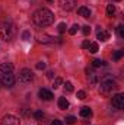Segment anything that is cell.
I'll use <instances>...</instances> for the list:
<instances>
[{"label":"cell","instance_id":"obj_1","mask_svg":"<svg viewBox=\"0 0 124 125\" xmlns=\"http://www.w3.org/2000/svg\"><path fill=\"white\" fill-rule=\"evenodd\" d=\"M32 21L38 26H50L54 22V13L48 9H39L34 13Z\"/></svg>","mask_w":124,"mask_h":125},{"label":"cell","instance_id":"obj_2","mask_svg":"<svg viewBox=\"0 0 124 125\" xmlns=\"http://www.w3.org/2000/svg\"><path fill=\"white\" fill-rule=\"evenodd\" d=\"M16 33V29H15V25L7 21V22H3L1 26H0V38L4 39V41H10Z\"/></svg>","mask_w":124,"mask_h":125},{"label":"cell","instance_id":"obj_3","mask_svg":"<svg viewBox=\"0 0 124 125\" xmlns=\"http://www.w3.org/2000/svg\"><path fill=\"white\" fill-rule=\"evenodd\" d=\"M117 87H118V84L111 76H104L101 79V87L99 89H101L102 93H108V92H111V90H114Z\"/></svg>","mask_w":124,"mask_h":125},{"label":"cell","instance_id":"obj_4","mask_svg":"<svg viewBox=\"0 0 124 125\" xmlns=\"http://www.w3.org/2000/svg\"><path fill=\"white\" fill-rule=\"evenodd\" d=\"M0 83L4 87H12L15 84V77L12 73H6V74H0Z\"/></svg>","mask_w":124,"mask_h":125},{"label":"cell","instance_id":"obj_5","mask_svg":"<svg viewBox=\"0 0 124 125\" xmlns=\"http://www.w3.org/2000/svg\"><path fill=\"white\" fill-rule=\"evenodd\" d=\"M32 80H34V73L29 68L21 70V73H19V82H22V83H31Z\"/></svg>","mask_w":124,"mask_h":125},{"label":"cell","instance_id":"obj_6","mask_svg":"<svg viewBox=\"0 0 124 125\" xmlns=\"http://www.w3.org/2000/svg\"><path fill=\"white\" fill-rule=\"evenodd\" d=\"M112 106L115 109H124V94L118 93L112 97Z\"/></svg>","mask_w":124,"mask_h":125},{"label":"cell","instance_id":"obj_7","mask_svg":"<svg viewBox=\"0 0 124 125\" xmlns=\"http://www.w3.org/2000/svg\"><path fill=\"white\" fill-rule=\"evenodd\" d=\"M59 3L64 10H73L77 4V0H59Z\"/></svg>","mask_w":124,"mask_h":125},{"label":"cell","instance_id":"obj_8","mask_svg":"<svg viewBox=\"0 0 124 125\" xmlns=\"http://www.w3.org/2000/svg\"><path fill=\"white\" fill-rule=\"evenodd\" d=\"M19 119L15 116V115H6V116H3V119H1V125H19Z\"/></svg>","mask_w":124,"mask_h":125},{"label":"cell","instance_id":"obj_9","mask_svg":"<svg viewBox=\"0 0 124 125\" xmlns=\"http://www.w3.org/2000/svg\"><path fill=\"white\" fill-rule=\"evenodd\" d=\"M86 77H88V80H89L91 84H95L98 82V74L93 71L92 68H86Z\"/></svg>","mask_w":124,"mask_h":125},{"label":"cell","instance_id":"obj_10","mask_svg":"<svg viewBox=\"0 0 124 125\" xmlns=\"http://www.w3.org/2000/svg\"><path fill=\"white\" fill-rule=\"evenodd\" d=\"M12 71H13V64H10V62L0 64V74H6V73H12Z\"/></svg>","mask_w":124,"mask_h":125},{"label":"cell","instance_id":"obj_11","mask_svg":"<svg viewBox=\"0 0 124 125\" xmlns=\"http://www.w3.org/2000/svg\"><path fill=\"white\" fill-rule=\"evenodd\" d=\"M38 94H39V97L42 99V100H51L54 96H53V93L48 90V89H41L39 92H38Z\"/></svg>","mask_w":124,"mask_h":125},{"label":"cell","instance_id":"obj_12","mask_svg":"<svg viewBox=\"0 0 124 125\" xmlns=\"http://www.w3.org/2000/svg\"><path fill=\"white\" fill-rule=\"evenodd\" d=\"M96 38L99 39V41H102V42H105L108 38H110V33L107 31H102L101 28H98V32H96Z\"/></svg>","mask_w":124,"mask_h":125},{"label":"cell","instance_id":"obj_13","mask_svg":"<svg viewBox=\"0 0 124 125\" xmlns=\"http://www.w3.org/2000/svg\"><path fill=\"white\" fill-rule=\"evenodd\" d=\"M77 13H79L80 16H83V18H89V16H91V10H89L88 7H85V6L79 7V9H77Z\"/></svg>","mask_w":124,"mask_h":125},{"label":"cell","instance_id":"obj_14","mask_svg":"<svg viewBox=\"0 0 124 125\" xmlns=\"http://www.w3.org/2000/svg\"><path fill=\"white\" fill-rule=\"evenodd\" d=\"M80 116H82V118H91V116H92V111H91L88 106H83V108L80 109Z\"/></svg>","mask_w":124,"mask_h":125},{"label":"cell","instance_id":"obj_15","mask_svg":"<svg viewBox=\"0 0 124 125\" xmlns=\"http://www.w3.org/2000/svg\"><path fill=\"white\" fill-rule=\"evenodd\" d=\"M59 108L63 109V111L69 108V100H67L66 97H59Z\"/></svg>","mask_w":124,"mask_h":125},{"label":"cell","instance_id":"obj_16","mask_svg":"<svg viewBox=\"0 0 124 125\" xmlns=\"http://www.w3.org/2000/svg\"><path fill=\"white\" fill-rule=\"evenodd\" d=\"M92 65L93 67H105L107 65V62L104 61V60H92Z\"/></svg>","mask_w":124,"mask_h":125},{"label":"cell","instance_id":"obj_17","mask_svg":"<svg viewBox=\"0 0 124 125\" xmlns=\"http://www.w3.org/2000/svg\"><path fill=\"white\" fill-rule=\"evenodd\" d=\"M123 55H124V51H123V50H118V51H115V52H114V55H112V60L118 61L120 58H123Z\"/></svg>","mask_w":124,"mask_h":125},{"label":"cell","instance_id":"obj_18","mask_svg":"<svg viewBox=\"0 0 124 125\" xmlns=\"http://www.w3.org/2000/svg\"><path fill=\"white\" fill-rule=\"evenodd\" d=\"M88 50H89V52H92V54L98 52V44H96V42H91L89 47H88Z\"/></svg>","mask_w":124,"mask_h":125},{"label":"cell","instance_id":"obj_19","mask_svg":"<svg viewBox=\"0 0 124 125\" xmlns=\"http://www.w3.org/2000/svg\"><path fill=\"white\" fill-rule=\"evenodd\" d=\"M114 12H115V6H114V4H108V6H107V15H108V16H112Z\"/></svg>","mask_w":124,"mask_h":125},{"label":"cell","instance_id":"obj_20","mask_svg":"<svg viewBox=\"0 0 124 125\" xmlns=\"http://www.w3.org/2000/svg\"><path fill=\"white\" fill-rule=\"evenodd\" d=\"M64 89H66V92H67V93H72V92H73V84H72L70 82H66Z\"/></svg>","mask_w":124,"mask_h":125},{"label":"cell","instance_id":"obj_21","mask_svg":"<svg viewBox=\"0 0 124 125\" xmlns=\"http://www.w3.org/2000/svg\"><path fill=\"white\" fill-rule=\"evenodd\" d=\"M34 118L35 119H42L44 118V112L42 111H35L34 112Z\"/></svg>","mask_w":124,"mask_h":125},{"label":"cell","instance_id":"obj_22","mask_svg":"<svg viewBox=\"0 0 124 125\" xmlns=\"http://www.w3.org/2000/svg\"><path fill=\"white\" fill-rule=\"evenodd\" d=\"M77 31H79V25H73V26L69 29V33H70V35H74Z\"/></svg>","mask_w":124,"mask_h":125},{"label":"cell","instance_id":"obj_23","mask_svg":"<svg viewBox=\"0 0 124 125\" xmlns=\"http://www.w3.org/2000/svg\"><path fill=\"white\" fill-rule=\"evenodd\" d=\"M74 122H76V118H74V116H67V118H66V124L73 125Z\"/></svg>","mask_w":124,"mask_h":125},{"label":"cell","instance_id":"obj_24","mask_svg":"<svg viewBox=\"0 0 124 125\" xmlns=\"http://www.w3.org/2000/svg\"><path fill=\"white\" fill-rule=\"evenodd\" d=\"M117 32H118V36H120V38H124V26L123 25H120V26L117 28Z\"/></svg>","mask_w":124,"mask_h":125},{"label":"cell","instance_id":"obj_25","mask_svg":"<svg viewBox=\"0 0 124 125\" xmlns=\"http://www.w3.org/2000/svg\"><path fill=\"white\" fill-rule=\"evenodd\" d=\"M62 83H63V80L60 79V77H57V79L54 80V84H53V87H54V89H57V87H59V86H60Z\"/></svg>","mask_w":124,"mask_h":125},{"label":"cell","instance_id":"obj_26","mask_svg":"<svg viewBox=\"0 0 124 125\" xmlns=\"http://www.w3.org/2000/svg\"><path fill=\"white\" fill-rule=\"evenodd\" d=\"M77 99H82V100L86 99V93H85L83 90H79V92H77Z\"/></svg>","mask_w":124,"mask_h":125},{"label":"cell","instance_id":"obj_27","mask_svg":"<svg viewBox=\"0 0 124 125\" xmlns=\"http://www.w3.org/2000/svg\"><path fill=\"white\" fill-rule=\"evenodd\" d=\"M66 28H67L66 23H60V25H59V32H60V33H64V32H66Z\"/></svg>","mask_w":124,"mask_h":125},{"label":"cell","instance_id":"obj_28","mask_svg":"<svg viewBox=\"0 0 124 125\" xmlns=\"http://www.w3.org/2000/svg\"><path fill=\"white\" fill-rule=\"evenodd\" d=\"M22 38H24L25 41H29V38H31V33H29L28 31H25L24 33H22Z\"/></svg>","mask_w":124,"mask_h":125},{"label":"cell","instance_id":"obj_29","mask_svg":"<svg viewBox=\"0 0 124 125\" xmlns=\"http://www.w3.org/2000/svg\"><path fill=\"white\" fill-rule=\"evenodd\" d=\"M82 32H83V35H89L91 33V28L89 26H83L82 28Z\"/></svg>","mask_w":124,"mask_h":125},{"label":"cell","instance_id":"obj_30","mask_svg":"<svg viewBox=\"0 0 124 125\" xmlns=\"http://www.w3.org/2000/svg\"><path fill=\"white\" fill-rule=\"evenodd\" d=\"M35 67H37V68H38V70H44V68H45V62H37V65H35Z\"/></svg>","mask_w":124,"mask_h":125},{"label":"cell","instance_id":"obj_31","mask_svg":"<svg viewBox=\"0 0 124 125\" xmlns=\"http://www.w3.org/2000/svg\"><path fill=\"white\" fill-rule=\"evenodd\" d=\"M89 44H91V42H89V39H85V41L82 42V48H85V50H88V47H89Z\"/></svg>","mask_w":124,"mask_h":125},{"label":"cell","instance_id":"obj_32","mask_svg":"<svg viewBox=\"0 0 124 125\" xmlns=\"http://www.w3.org/2000/svg\"><path fill=\"white\" fill-rule=\"evenodd\" d=\"M51 125H63V122L60 121V119H54V121L51 122Z\"/></svg>","mask_w":124,"mask_h":125},{"label":"cell","instance_id":"obj_33","mask_svg":"<svg viewBox=\"0 0 124 125\" xmlns=\"http://www.w3.org/2000/svg\"><path fill=\"white\" fill-rule=\"evenodd\" d=\"M47 77H48V79H54V73H53V71H48V73H47Z\"/></svg>","mask_w":124,"mask_h":125},{"label":"cell","instance_id":"obj_34","mask_svg":"<svg viewBox=\"0 0 124 125\" xmlns=\"http://www.w3.org/2000/svg\"><path fill=\"white\" fill-rule=\"evenodd\" d=\"M114 1H121V0H114Z\"/></svg>","mask_w":124,"mask_h":125},{"label":"cell","instance_id":"obj_35","mask_svg":"<svg viewBox=\"0 0 124 125\" xmlns=\"http://www.w3.org/2000/svg\"><path fill=\"white\" fill-rule=\"evenodd\" d=\"M47 1H53V0H47Z\"/></svg>","mask_w":124,"mask_h":125},{"label":"cell","instance_id":"obj_36","mask_svg":"<svg viewBox=\"0 0 124 125\" xmlns=\"http://www.w3.org/2000/svg\"><path fill=\"white\" fill-rule=\"evenodd\" d=\"M0 84H1V83H0Z\"/></svg>","mask_w":124,"mask_h":125}]
</instances>
